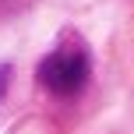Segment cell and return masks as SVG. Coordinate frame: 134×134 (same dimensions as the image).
<instances>
[{
	"instance_id": "6da1fadb",
	"label": "cell",
	"mask_w": 134,
	"mask_h": 134,
	"mask_svg": "<svg viewBox=\"0 0 134 134\" xmlns=\"http://www.w3.org/2000/svg\"><path fill=\"white\" fill-rule=\"evenodd\" d=\"M92 60L81 46H60L39 64V85L57 99H71L88 85Z\"/></svg>"
},
{
	"instance_id": "7a4b0ae2",
	"label": "cell",
	"mask_w": 134,
	"mask_h": 134,
	"mask_svg": "<svg viewBox=\"0 0 134 134\" xmlns=\"http://www.w3.org/2000/svg\"><path fill=\"white\" fill-rule=\"evenodd\" d=\"M7 88H11V67H0V99H4V95H7Z\"/></svg>"
}]
</instances>
